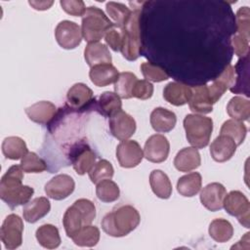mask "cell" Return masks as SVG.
<instances>
[{"mask_svg":"<svg viewBox=\"0 0 250 250\" xmlns=\"http://www.w3.org/2000/svg\"><path fill=\"white\" fill-rule=\"evenodd\" d=\"M23 171L21 165L11 166L0 181V198L11 208L26 204L34 193L33 188L22 185Z\"/></svg>","mask_w":250,"mask_h":250,"instance_id":"6da1fadb","label":"cell"},{"mask_svg":"<svg viewBox=\"0 0 250 250\" xmlns=\"http://www.w3.org/2000/svg\"><path fill=\"white\" fill-rule=\"evenodd\" d=\"M140 222L141 216L135 207L122 205L104 216L102 229L109 236L122 237L133 231Z\"/></svg>","mask_w":250,"mask_h":250,"instance_id":"7a4b0ae2","label":"cell"},{"mask_svg":"<svg viewBox=\"0 0 250 250\" xmlns=\"http://www.w3.org/2000/svg\"><path fill=\"white\" fill-rule=\"evenodd\" d=\"M96 217L95 204L86 198H80L66 209L62 218L65 233L72 237L82 227L91 225Z\"/></svg>","mask_w":250,"mask_h":250,"instance_id":"3957f363","label":"cell"},{"mask_svg":"<svg viewBox=\"0 0 250 250\" xmlns=\"http://www.w3.org/2000/svg\"><path fill=\"white\" fill-rule=\"evenodd\" d=\"M113 27H115L113 22L100 8L95 6L86 8L81 24L82 36L85 41L88 43L99 42Z\"/></svg>","mask_w":250,"mask_h":250,"instance_id":"277c9868","label":"cell"},{"mask_svg":"<svg viewBox=\"0 0 250 250\" xmlns=\"http://www.w3.org/2000/svg\"><path fill=\"white\" fill-rule=\"evenodd\" d=\"M140 7H137L131 12V15L123 27L120 29L122 34L121 54L127 61H136L140 56L141 51V36H140Z\"/></svg>","mask_w":250,"mask_h":250,"instance_id":"5b68a950","label":"cell"},{"mask_svg":"<svg viewBox=\"0 0 250 250\" xmlns=\"http://www.w3.org/2000/svg\"><path fill=\"white\" fill-rule=\"evenodd\" d=\"M184 128L188 143L193 147L203 148L209 144L213 131V120L195 113L188 114L184 119Z\"/></svg>","mask_w":250,"mask_h":250,"instance_id":"8992f818","label":"cell"},{"mask_svg":"<svg viewBox=\"0 0 250 250\" xmlns=\"http://www.w3.org/2000/svg\"><path fill=\"white\" fill-rule=\"evenodd\" d=\"M223 207L230 216L236 217L238 222L245 228H249L250 203L248 198L239 190H231L227 193Z\"/></svg>","mask_w":250,"mask_h":250,"instance_id":"52a82bcc","label":"cell"},{"mask_svg":"<svg viewBox=\"0 0 250 250\" xmlns=\"http://www.w3.org/2000/svg\"><path fill=\"white\" fill-rule=\"evenodd\" d=\"M22 219L17 214L8 215L0 229V237L5 248L8 250L19 248L22 242Z\"/></svg>","mask_w":250,"mask_h":250,"instance_id":"ba28073f","label":"cell"},{"mask_svg":"<svg viewBox=\"0 0 250 250\" xmlns=\"http://www.w3.org/2000/svg\"><path fill=\"white\" fill-rule=\"evenodd\" d=\"M55 37L62 49L72 50L80 45L83 36L81 27L76 22L62 21L56 26Z\"/></svg>","mask_w":250,"mask_h":250,"instance_id":"9c48e42d","label":"cell"},{"mask_svg":"<svg viewBox=\"0 0 250 250\" xmlns=\"http://www.w3.org/2000/svg\"><path fill=\"white\" fill-rule=\"evenodd\" d=\"M69 159L78 175L89 173L96 161V155L91 147L84 143L74 145L69 152Z\"/></svg>","mask_w":250,"mask_h":250,"instance_id":"30bf717a","label":"cell"},{"mask_svg":"<svg viewBox=\"0 0 250 250\" xmlns=\"http://www.w3.org/2000/svg\"><path fill=\"white\" fill-rule=\"evenodd\" d=\"M116 158L121 167L134 168L142 162L144 151L138 142L125 140L121 141L116 147Z\"/></svg>","mask_w":250,"mask_h":250,"instance_id":"8fae6325","label":"cell"},{"mask_svg":"<svg viewBox=\"0 0 250 250\" xmlns=\"http://www.w3.org/2000/svg\"><path fill=\"white\" fill-rule=\"evenodd\" d=\"M169 151L170 144L168 139L161 134H155L146 141L144 157L152 163H161L167 159Z\"/></svg>","mask_w":250,"mask_h":250,"instance_id":"7c38bea8","label":"cell"},{"mask_svg":"<svg viewBox=\"0 0 250 250\" xmlns=\"http://www.w3.org/2000/svg\"><path fill=\"white\" fill-rule=\"evenodd\" d=\"M108 126L111 135L119 141L128 140L135 134L137 128L135 119L122 109L109 118Z\"/></svg>","mask_w":250,"mask_h":250,"instance_id":"4fadbf2b","label":"cell"},{"mask_svg":"<svg viewBox=\"0 0 250 250\" xmlns=\"http://www.w3.org/2000/svg\"><path fill=\"white\" fill-rule=\"evenodd\" d=\"M75 188L74 180L66 174H60L52 178L45 185V193L54 200H62L68 197Z\"/></svg>","mask_w":250,"mask_h":250,"instance_id":"5bb4252c","label":"cell"},{"mask_svg":"<svg viewBox=\"0 0 250 250\" xmlns=\"http://www.w3.org/2000/svg\"><path fill=\"white\" fill-rule=\"evenodd\" d=\"M227 194L226 188L220 183H211L205 186L200 192L201 204L211 212L223 208L224 198Z\"/></svg>","mask_w":250,"mask_h":250,"instance_id":"9a60e30c","label":"cell"},{"mask_svg":"<svg viewBox=\"0 0 250 250\" xmlns=\"http://www.w3.org/2000/svg\"><path fill=\"white\" fill-rule=\"evenodd\" d=\"M235 82L234 66L229 64L222 74L216 78L210 86H207L211 102L216 104L229 88H232Z\"/></svg>","mask_w":250,"mask_h":250,"instance_id":"2e32d148","label":"cell"},{"mask_svg":"<svg viewBox=\"0 0 250 250\" xmlns=\"http://www.w3.org/2000/svg\"><path fill=\"white\" fill-rule=\"evenodd\" d=\"M236 146V144L230 137L220 134L210 146V154L215 161L226 162L234 155Z\"/></svg>","mask_w":250,"mask_h":250,"instance_id":"e0dca14e","label":"cell"},{"mask_svg":"<svg viewBox=\"0 0 250 250\" xmlns=\"http://www.w3.org/2000/svg\"><path fill=\"white\" fill-rule=\"evenodd\" d=\"M192 94L189 86L179 82H170L163 89V98L169 104L180 106L188 103Z\"/></svg>","mask_w":250,"mask_h":250,"instance_id":"ac0fdd59","label":"cell"},{"mask_svg":"<svg viewBox=\"0 0 250 250\" xmlns=\"http://www.w3.org/2000/svg\"><path fill=\"white\" fill-rule=\"evenodd\" d=\"M57 107L54 104L48 101L37 102L25 108L27 117L38 124H47L55 116Z\"/></svg>","mask_w":250,"mask_h":250,"instance_id":"d6986e66","label":"cell"},{"mask_svg":"<svg viewBox=\"0 0 250 250\" xmlns=\"http://www.w3.org/2000/svg\"><path fill=\"white\" fill-rule=\"evenodd\" d=\"M150 125L158 133H167L174 129L177 116L176 114L164 107H156L150 113Z\"/></svg>","mask_w":250,"mask_h":250,"instance_id":"ffe728a7","label":"cell"},{"mask_svg":"<svg viewBox=\"0 0 250 250\" xmlns=\"http://www.w3.org/2000/svg\"><path fill=\"white\" fill-rule=\"evenodd\" d=\"M119 75L118 70L111 63H103L91 67L89 77L92 83L98 87H104L115 83Z\"/></svg>","mask_w":250,"mask_h":250,"instance_id":"44dd1931","label":"cell"},{"mask_svg":"<svg viewBox=\"0 0 250 250\" xmlns=\"http://www.w3.org/2000/svg\"><path fill=\"white\" fill-rule=\"evenodd\" d=\"M201 164L199 151L196 147H185L178 151L174 159V166L180 172H190Z\"/></svg>","mask_w":250,"mask_h":250,"instance_id":"7402d4cb","label":"cell"},{"mask_svg":"<svg viewBox=\"0 0 250 250\" xmlns=\"http://www.w3.org/2000/svg\"><path fill=\"white\" fill-rule=\"evenodd\" d=\"M51 210V203L47 197L40 196L28 201L22 209L23 219L27 223H36L45 217Z\"/></svg>","mask_w":250,"mask_h":250,"instance_id":"603a6c76","label":"cell"},{"mask_svg":"<svg viewBox=\"0 0 250 250\" xmlns=\"http://www.w3.org/2000/svg\"><path fill=\"white\" fill-rule=\"evenodd\" d=\"M93 99V91L84 83H75L66 93V103L73 109L83 108Z\"/></svg>","mask_w":250,"mask_h":250,"instance_id":"cb8c5ba5","label":"cell"},{"mask_svg":"<svg viewBox=\"0 0 250 250\" xmlns=\"http://www.w3.org/2000/svg\"><path fill=\"white\" fill-rule=\"evenodd\" d=\"M84 59L90 67L103 63H111L112 61L108 48L101 42L88 43L84 49Z\"/></svg>","mask_w":250,"mask_h":250,"instance_id":"d4e9b609","label":"cell"},{"mask_svg":"<svg viewBox=\"0 0 250 250\" xmlns=\"http://www.w3.org/2000/svg\"><path fill=\"white\" fill-rule=\"evenodd\" d=\"M192 94L188 101L191 111L197 113H210L213 110V103L209 97L207 86H194L191 88Z\"/></svg>","mask_w":250,"mask_h":250,"instance_id":"484cf974","label":"cell"},{"mask_svg":"<svg viewBox=\"0 0 250 250\" xmlns=\"http://www.w3.org/2000/svg\"><path fill=\"white\" fill-rule=\"evenodd\" d=\"M149 185L153 193L162 199H168L172 194V184L168 176L161 170L155 169L149 175Z\"/></svg>","mask_w":250,"mask_h":250,"instance_id":"4316f807","label":"cell"},{"mask_svg":"<svg viewBox=\"0 0 250 250\" xmlns=\"http://www.w3.org/2000/svg\"><path fill=\"white\" fill-rule=\"evenodd\" d=\"M35 236L38 243L47 249L58 248L62 242L58 228L51 224L40 226L36 229Z\"/></svg>","mask_w":250,"mask_h":250,"instance_id":"83f0119b","label":"cell"},{"mask_svg":"<svg viewBox=\"0 0 250 250\" xmlns=\"http://www.w3.org/2000/svg\"><path fill=\"white\" fill-rule=\"evenodd\" d=\"M202 185V178L198 172H192L181 177L177 182L178 192L185 197L196 195Z\"/></svg>","mask_w":250,"mask_h":250,"instance_id":"f1b7e54d","label":"cell"},{"mask_svg":"<svg viewBox=\"0 0 250 250\" xmlns=\"http://www.w3.org/2000/svg\"><path fill=\"white\" fill-rule=\"evenodd\" d=\"M97 108L104 116L111 117L122 108L120 97L113 92H104L97 101Z\"/></svg>","mask_w":250,"mask_h":250,"instance_id":"f546056e","label":"cell"},{"mask_svg":"<svg viewBox=\"0 0 250 250\" xmlns=\"http://www.w3.org/2000/svg\"><path fill=\"white\" fill-rule=\"evenodd\" d=\"M2 152L8 159H21L27 152L25 142L17 136H11L4 139L2 143Z\"/></svg>","mask_w":250,"mask_h":250,"instance_id":"4dcf8cb0","label":"cell"},{"mask_svg":"<svg viewBox=\"0 0 250 250\" xmlns=\"http://www.w3.org/2000/svg\"><path fill=\"white\" fill-rule=\"evenodd\" d=\"M208 232L211 238L216 242L224 243L232 237L233 227L228 220L218 218L210 223Z\"/></svg>","mask_w":250,"mask_h":250,"instance_id":"1f68e13d","label":"cell"},{"mask_svg":"<svg viewBox=\"0 0 250 250\" xmlns=\"http://www.w3.org/2000/svg\"><path fill=\"white\" fill-rule=\"evenodd\" d=\"M100 229L96 226L86 225L82 227L72 237L74 244L80 247H94L100 240Z\"/></svg>","mask_w":250,"mask_h":250,"instance_id":"d6a6232c","label":"cell"},{"mask_svg":"<svg viewBox=\"0 0 250 250\" xmlns=\"http://www.w3.org/2000/svg\"><path fill=\"white\" fill-rule=\"evenodd\" d=\"M227 112L234 120L246 121L250 116V102L242 97H233L227 105Z\"/></svg>","mask_w":250,"mask_h":250,"instance_id":"836d02e7","label":"cell"},{"mask_svg":"<svg viewBox=\"0 0 250 250\" xmlns=\"http://www.w3.org/2000/svg\"><path fill=\"white\" fill-rule=\"evenodd\" d=\"M246 133H247V128L244 125V123L242 121H238L234 119H229L225 121L220 131L221 135H227L230 137L234 141L236 146H239L244 142Z\"/></svg>","mask_w":250,"mask_h":250,"instance_id":"e575fe53","label":"cell"},{"mask_svg":"<svg viewBox=\"0 0 250 250\" xmlns=\"http://www.w3.org/2000/svg\"><path fill=\"white\" fill-rule=\"evenodd\" d=\"M106 13L111 19L114 26L121 29L131 15V10L122 3L108 2L105 6Z\"/></svg>","mask_w":250,"mask_h":250,"instance_id":"d590c367","label":"cell"},{"mask_svg":"<svg viewBox=\"0 0 250 250\" xmlns=\"http://www.w3.org/2000/svg\"><path fill=\"white\" fill-rule=\"evenodd\" d=\"M96 194L101 201L109 203L119 198L120 190L116 183H114L110 179H105L97 184Z\"/></svg>","mask_w":250,"mask_h":250,"instance_id":"8d00e7d4","label":"cell"},{"mask_svg":"<svg viewBox=\"0 0 250 250\" xmlns=\"http://www.w3.org/2000/svg\"><path fill=\"white\" fill-rule=\"evenodd\" d=\"M137 80L138 78L133 72H120L117 80L114 83L115 94L122 99L132 98V91Z\"/></svg>","mask_w":250,"mask_h":250,"instance_id":"74e56055","label":"cell"},{"mask_svg":"<svg viewBox=\"0 0 250 250\" xmlns=\"http://www.w3.org/2000/svg\"><path fill=\"white\" fill-rule=\"evenodd\" d=\"M113 174L114 169L111 163L106 159H101L89 171V178L93 184H98L103 180L111 179Z\"/></svg>","mask_w":250,"mask_h":250,"instance_id":"f35d334b","label":"cell"},{"mask_svg":"<svg viewBox=\"0 0 250 250\" xmlns=\"http://www.w3.org/2000/svg\"><path fill=\"white\" fill-rule=\"evenodd\" d=\"M21 167L25 173H41L47 169L46 162L33 151H28L21 159Z\"/></svg>","mask_w":250,"mask_h":250,"instance_id":"ab89813d","label":"cell"},{"mask_svg":"<svg viewBox=\"0 0 250 250\" xmlns=\"http://www.w3.org/2000/svg\"><path fill=\"white\" fill-rule=\"evenodd\" d=\"M140 68L145 79L149 82H161L169 78V75L163 68L151 62H143Z\"/></svg>","mask_w":250,"mask_h":250,"instance_id":"60d3db41","label":"cell"},{"mask_svg":"<svg viewBox=\"0 0 250 250\" xmlns=\"http://www.w3.org/2000/svg\"><path fill=\"white\" fill-rule=\"evenodd\" d=\"M249 8L241 7L236 13V34L249 39L250 21H249Z\"/></svg>","mask_w":250,"mask_h":250,"instance_id":"b9f144b4","label":"cell"},{"mask_svg":"<svg viewBox=\"0 0 250 250\" xmlns=\"http://www.w3.org/2000/svg\"><path fill=\"white\" fill-rule=\"evenodd\" d=\"M152 94H153V85L149 81L146 79H143V80L138 79L136 81L132 91V97L140 100H147L151 98Z\"/></svg>","mask_w":250,"mask_h":250,"instance_id":"7bdbcfd3","label":"cell"},{"mask_svg":"<svg viewBox=\"0 0 250 250\" xmlns=\"http://www.w3.org/2000/svg\"><path fill=\"white\" fill-rule=\"evenodd\" d=\"M62 10L73 17H83L86 11V7L81 0H62L60 2Z\"/></svg>","mask_w":250,"mask_h":250,"instance_id":"ee69618b","label":"cell"},{"mask_svg":"<svg viewBox=\"0 0 250 250\" xmlns=\"http://www.w3.org/2000/svg\"><path fill=\"white\" fill-rule=\"evenodd\" d=\"M104 41L114 52H118L122 47V34L119 28L113 27L104 35Z\"/></svg>","mask_w":250,"mask_h":250,"instance_id":"f6af8a7d","label":"cell"},{"mask_svg":"<svg viewBox=\"0 0 250 250\" xmlns=\"http://www.w3.org/2000/svg\"><path fill=\"white\" fill-rule=\"evenodd\" d=\"M233 50L236 56L245 57L249 53V39H246L242 36L235 34L232 38Z\"/></svg>","mask_w":250,"mask_h":250,"instance_id":"bcb514c9","label":"cell"},{"mask_svg":"<svg viewBox=\"0 0 250 250\" xmlns=\"http://www.w3.org/2000/svg\"><path fill=\"white\" fill-rule=\"evenodd\" d=\"M28 3L30 6L33 7V9L44 11V10H48L53 5L54 2L53 1H29Z\"/></svg>","mask_w":250,"mask_h":250,"instance_id":"7dc6e473","label":"cell"}]
</instances>
